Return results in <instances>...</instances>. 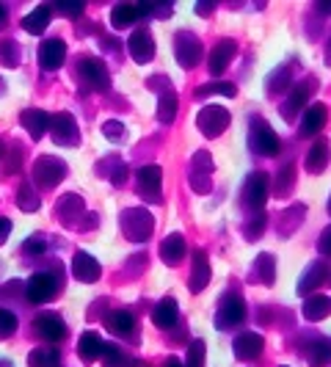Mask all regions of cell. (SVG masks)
I'll return each instance as SVG.
<instances>
[{
	"mask_svg": "<svg viewBox=\"0 0 331 367\" xmlns=\"http://www.w3.org/2000/svg\"><path fill=\"white\" fill-rule=\"evenodd\" d=\"M331 312V299L326 296H309V299L304 301V318L306 321H323L326 315Z\"/></svg>",
	"mask_w": 331,
	"mask_h": 367,
	"instance_id": "cell-26",
	"label": "cell"
},
{
	"mask_svg": "<svg viewBox=\"0 0 331 367\" xmlns=\"http://www.w3.org/2000/svg\"><path fill=\"white\" fill-rule=\"evenodd\" d=\"M125 174H127V168H116V174H113V185H122L125 182Z\"/></svg>",
	"mask_w": 331,
	"mask_h": 367,
	"instance_id": "cell-48",
	"label": "cell"
},
{
	"mask_svg": "<svg viewBox=\"0 0 331 367\" xmlns=\"http://www.w3.org/2000/svg\"><path fill=\"white\" fill-rule=\"evenodd\" d=\"M196 125L199 130L204 135H221L227 130V125H230V111L227 108H221V105H207V108H201L196 116Z\"/></svg>",
	"mask_w": 331,
	"mask_h": 367,
	"instance_id": "cell-3",
	"label": "cell"
},
{
	"mask_svg": "<svg viewBox=\"0 0 331 367\" xmlns=\"http://www.w3.org/2000/svg\"><path fill=\"white\" fill-rule=\"evenodd\" d=\"M265 348V340L257 332H243L235 340V354L240 362H254Z\"/></svg>",
	"mask_w": 331,
	"mask_h": 367,
	"instance_id": "cell-10",
	"label": "cell"
},
{
	"mask_svg": "<svg viewBox=\"0 0 331 367\" xmlns=\"http://www.w3.org/2000/svg\"><path fill=\"white\" fill-rule=\"evenodd\" d=\"M105 326H108V332H113L116 337H125V334L132 332V326H135V318H132L127 309H116V312H111V315H108Z\"/></svg>",
	"mask_w": 331,
	"mask_h": 367,
	"instance_id": "cell-25",
	"label": "cell"
},
{
	"mask_svg": "<svg viewBox=\"0 0 331 367\" xmlns=\"http://www.w3.org/2000/svg\"><path fill=\"white\" fill-rule=\"evenodd\" d=\"M14 332H17V318H14V312L0 309V340L11 337Z\"/></svg>",
	"mask_w": 331,
	"mask_h": 367,
	"instance_id": "cell-39",
	"label": "cell"
},
{
	"mask_svg": "<svg viewBox=\"0 0 331 367\" xmlns=\"http://www.w3.org/2000/svg\"><path fill=\"white\" fill-rule=\"evenodd\" d=\"M77 75L94 92H108L111 89V75H108V69L99 58H83L80 67H77Z\"/></svg>",
	"mask_w": 331,
	"mask_h": 367,
	"instance_id": "cell-4",
	"label": "cell"
},
{
	"mask_svg": "<svg viewBox=\"0 0 331 367\" xmlns=\"http://www.w3.org/2000/svg\"><path fill=\"white\" fill-rule=\"evenodd\" d=\"M20 125L33 135V141L36 138H42V135L50 130V116L44 113V111H23V116H20Z\"/></svg>",
	"mask_w": 331,
	"mask_h": 367,
	"instance_id": "cell-19",
	"label": "cell"
},
{
	"mask_svg": "<svg viewBox=\"0 0 331 367\" xmlns=\"http://www.w3.org/2000/svg\"><path fill=\"white\" fill-rule=\"evenodd\" d=\"M8 232H11V221L6 216H0V243L8 237Z\"/></svg>",
	"mask_w": 331,
	"mask_h": 367,
	"instance_id": "cell-47",
	"label": "cell"
},
{
	"mask_svg": "<svg viewBox=\"0 0 331 367\" xmlns=\"http://www.w3.org/2000/svg\"><path fill=\"white\" fill-rule=\"evenodd\" d=\"M102 359H105V367H135L127 354H122L119 348H113V345H105V354H102Z\"/></svg>",
	"mask_w": 331,
	"mask_h": 367,
	"instance_id": "cell-33",
	"label": "cell"
},
{
	"mask_svg": "<svg viewBox=\"0 0 331 367\" xmlns=\"http://www.w3.org/2000/svg\"><path fill=\"white\" fill-rule=\"evenodd\" d=\"M323 279H326V266H323V263H312V266H309V270L301 276V282H298L296 290L301 293V296H306L309 290L320 287V282H323Z\"/></svg>",
	"mask_w": 331,
	"mask_h": 367,
	"instance_id": "cell-27",
	"label": "cell"
},
{
	"mask_svg": "<svg viewBox=\"0 0 331 367\" xmlns=\"http://www.w3.org/2000/svg\"><path fill=\"white\" fill-rule=\"evenodd\" d=\"M329 213H331V201H329Z\"/></svg>",
	"mask_w": 331,
	"mask_h": 367,
	"instance_id": "cell-54",
	"label": "cell"
},
{
	"mask_svg": "<svg viewBox=\"0 0 331 367\" xmlns=\"http://www.w3.org/2000/svg\"><path fill=\"white\" fill-rule=\"evenodd\" d=\"M246 318V304L240 296H224L221 304H218V315H216V326L218 329H232V326H237L240 321Z\"/></svg>",
	"mask_w": 331,
	"mask_h": 367,
	"instance_id": "cell-5",
	"label": "cell"
},
{
	"mask_svg": "<svg viewBox=\"0 0 331 367\" xmlns=\"http://www.w3.org/2000/svg\"><path fill=\"white\" fill-rule=\"evenodd\" d=\"M329 122V108L323 102H315L304 111V119H301V135H318Z\"/></svg>",
	"mask_w": 331,
	"mask_h": 367,
	"instance_id": "cell-14",
	"label": "cell"
},
{
	"mask_svg": "<svg viewBox=\"0 0 331 367\" xmlns=\"http://www.w3.org/2000/svg\"><path fill=\"white\" fill-rule=\"evenodd\" d=\"M254 270H257V279H263L265 285H270L273 282V260H270V254H260Z\"/></svg>",
	"mask_w": 331,
	"mask_h": 367,
	"instance_id": "cell-38",
	"label": "cell"
},
{
	"mask_svg": "<svg viewBox=\"0 0 331 367\" xmlns=\"http://www.w3.org/2000/svg\"><path fill=\"white\" fill-rule=\"evenodd\" d=\"M265 199H268V177L263 171H254L243 185V204L249 210H263Z\"/></svg>",
	"mask_w": 331,
	"mask_h": 367,
	"instance_id": "cell-6",
	"label": "cell"
},
{
	"mask_svg": "<svg viewBox=\"0 0 331 367\" xmlns=\"http://www.w3.org/2000/svg\"><path fill=\"white\" fill-rule=\"evenodd\" d=\"M105 135L111 141H119V138H125V127L119 122H105Z\"/></svg>",
	"mask_w": 331,
	"mask_h": 367,
	"instance_id": "cell-42",
	"label": "cell"
},
{
	"mask_svg": "<svg viewBox=\"0 0 331 367\" xmlns=\"http://www.w3.org/2000/svg\"><path fill=\"white\" fill-rule=\"evenodd\" d=\"M25 251H28V254H39V251H44V243H42V237H28V240H25Z\"/></svg>",
	"mask_w": 331,
	"mask_h": 367,
	"instance_id": "cell-45",
	"label": "cell"
},
{
	"mask_svg": "<svg viewBox=\"0 0 331 367\" xmlns=\"http://www.w3.org/2000/svg\"><path fill=\"white\" fill-rule=\"evenodd\" d=\"M249 144L257 155H279L282 144H279V135L270 130V125L263 119H254L251 122V135H249Z\"/></svg>",
	"mask_w": 331,
	"mask_h": 367,
	"instance_id": "cell-1",
	"label": "cell"
},
{
	"mask_svg": "<svg viewBox=\"0 0 331 367\" xmlns=\"http://www.w3.org/2000/svg\"><path fill=\"white\" fill-rule=\"evenodd\" d=\"M33 332L39 334L42 340H47V342H61L66 337V323L56 315H42L33 323Z\"/></svg>",
	"mask_w": 331,
	"mask_h": 367,
	"instance_id": "cell-16",
	"label": "cell"
},
{
	"mask_svg": "<svg viewBox=\"0 0 331 367\" xmlns=\"http://www.w3.org/2000/svg\"><path fill=\"white\" fill-rule=\"evenodd\" d=\"M58 287H61L58 276H53V273H36V276L28 279L25 299L33 301V304H47L50 299H56Z\"/></svg>",
	"mask_w": 331,
	"mask_h": 367,
	"instance_id": "cell-2",
	"label": "cell"
},
{
	"mask_svg": "<svg viewBox=\"0 0 331 367\" xmlns=\"http://www.w3.org/2000/svg\"><path fill=\"white\" fill-rule=\"evenodd\" d=\"M56 11H61V14H80L83 3L80 0H75V3H56Z\"/></svg>",
	"mask_w": 331,
	"mask_h": 367,
	"instance_id": "cell-44",
	"label": "cell"
},
{
	"mask_svg": "<svg viewBox=\"0 0 331 367\" xmlns=\"http://www.w3.org/2000/svg\"><path fill=\"white\" fill-rule=\"evenodd\" d=\"M210 282V266H207V257L204 251H194V273H191V290L201 293Z\"/></svg>",
	"mask_w": 331,
	"mask_h": 367,
	"instance_id": "cell-23",
	"label": "cell"
},
{
	"mask_svg": "<svg viewBox=\"0 0 331 367\" xmlns=\"http://www.w3.org/2000/svg\"><path fill=\"white\" fill-rule=\"evenodd\" d=\"M331 362V340H320L309 348V367H326Z\"/></svg>",
	"mask_w": 331,
	"mask_h": 367,
	"instance_id": "cell-31",
	"label": "cell"
},
{
	"mask_svg": "<svg viewBox=\"0 0 331 367\" xmlns=\"http://www.w3.org/2000/svg\"><path fill=\"white\" fill-rule=\"evenodd\" d=\"M0 58H3V61H17V47H14V42H3V44H0Z\"/></svg>",
	"mask_w": 331,
	"mask_h": 367,
	"instance_id": "cell-43",
	"label": "cell"
},
{
	"mask_svg": "<svg viewBox=\"0 0 331 367\" xmlns=\"http://www.w3.org/2000/svg\"><path fill=\"white\" fill-rule=\"evenodd\" d=\"M318 249H320L323 254H331V227L323 235H320V240H318Z\"/></svg>",
	"mask_w": 331,
	"mask_h": 367,
	"instance_id": "cell-46",
	"label": "cell"
},
{
	"mask_svg": "<svg viewBox=\"0 0 331 367\" xmlns=\"http://www.w3.org/2000/svg\"><path fill=\"white\" fill-rule=\"evenodd\" d=\"M132 23H138V8H135V6H127V3L113 6V11H111V25H113L116 31L130 28Z\"/></svg>",
	"mask_w": 331,
	"mask_h": 367,
	"instance_id": "cell-28",
	"label": "cell"
},
{
	"mask_svg": "<svg viewBox=\"0 0 331 367\" xmlns=\"http://www.w3.org/2000/svg\"><path fill=\"white\" fill-rule=\"evenodd\" d=\"M72 273H75V279H77V282L92 285V282H97L99 279V263L92 257V254L77 251V254H75V260H72Z\"/></svg>",
	"mask_w": 331,
	"mask_h": 367,
	"instance_id": "cell-17",
	"label": "cell"
},
{
	"mask_svg": "<svg viewBox=\"0 0 331 367\" xmlns=\"http://www.w3.org/2000/svg\"><path fill=\"white\" fill-rule=\"evenodd\" d=\"M64 171L66 166L61 161H56V158H42V161L33 166V177L39 180V185L53 188V185H58V182L64 180Z\"/></svg>",
	"mask_w": 331,
	"mask_h": 367,
	"instance_id": "cell-8",
	"label": "cell"
},
{
	"mask_svg": "<svg viewBox=\"0 0 331 367\" xmlns=\"http://www.w3.org/2000/svg\"><path fill=\"white\" fill-rule=\"evenodd\" d=\"M177 315H180L177 301L163 299V301H158V306L152 309V323H155L158 329H171V326L177 323Z\"/></svg>",
	"mask_w": 331,
	"mask_h": 367,
	"instance_id": "cell-20",
	"label": "cell"
},
{
	"mask_svg": "<svg viewBox=\"0 0 331 367\" xmlns=\"http://www.w3.org/2000/svg\"><path fill=\"white\" fill-rule=\"evenodd\" d=\"M326 166H329V141L320 138V141L312 144V149H309V155H306V171L318 174V171H323Z\"/></svg>",
	"mask_w": 331,
	"mask_h": 367,
	"instance_id": "cell-21",
	"label": "cell"
},
{
	"mask_svg": "<svg viewBox=\"0 0 331 367\" xmlns=\"http://www.w3.org/2000/svg\"><path fill=\"white\" fill-rule=\"evenodd\" d=\"M47 25H50V6H36L31 14L23 20V28L28 31V34L39 36L47 31Z\"/></svg>",
	"mask_w": 331,
	"mask_h": 367,
	"instance_id": "cell-22",
	"label": "cell"
},
{
	"mask_svg": "<svg viewBox=\"0 0 331 367\" xmlns=\"http://www.w3.org/2000/svg\"><path fill=\"white\" fill-rule=\"evenodd\" d=\"M50 130H53V138H56V144H61V147H72V144H77V122L72 119V113H56L53 119H50Z\"/></svg>",
	"mask_w": 331,
	"mask_h": 367,
	"instance_id": "cell-7",
	"label": "cell"
},
{
	"mask_svg": "<svg viewBox=\"0 0 331 367\" xmlns=\"http://www.w3.org/2000/svg\"><path fill=\"white\" fill-rule=\"evenodd\" d=\"M161 185H163V171H161V166H144L138 171V194L141 197H149L152 201H158Z\"/></svg>",
	"mask_w": 331,
	"mask_h": 367,
	"instance_id": "cell-13",
	"label": "cell"
},
{
	"mask_svg": "<svg viewBox=\"0 0 331 367\" xmlns=\"http://www.w3.org/2000/svg\"><path fill=\"white\" fill-rule=\"evenodd\" d=\"M213 11V3H199L196 6V14H210Z\"/></svg>",
	"mask_w": 331,
	"mask_h": 367,
	"instance_id": "cell-49",
	"label": "cell"
},
{
	"mask_svg": "<svg viewBox=\"0 0 331 367\" xmlns=\"http://www.w3.org/2000/svg\"><path fill=\"white\" fill-rule=\"evenodd\" d=\"M182 367H204V340H194L188 348V359Z\"/></svg>",
	"mask_w": 331,
	"mask_h": 367,
	"instance_id": "cell-37",
	"label": "cell"
},
{
	"mask_svg": "<svg viewBox=\"0 0 331 367\" xmlns=\"http://www.w3.org/2000/svg\"><path fill=\"white\" fill-rule=\"evenodd\" d=\"M329 64H331V42H329Z\"/></svg>",
	"mask_w": 331,
	"mask_h": 367,
	"instance_id": "cell-53",
	"label": "cell"
},
{
	"mask_svg": "<svg viewBox=\"0 0 331 367\" xmlns=\"http://www.w3.org/2000/svg\"><path fill=\"white\" fill-rule=\"evenodd\" d=\"M174 116H177V94H174V92H166L163 97H161V102H158V119H161L163 125H171Z\"/></svg>",
	"mask_w": 331,
	"mask_h": 367,
	"instance_id": "cell-32",
	"label": "cell"
},
{
	"mask_svg": "<svg viewBox=\"0 0 331 367\" xmlns=\"http://www.w3.org/2000/svg\"><path fill=\"white\" fill-rule=\"evenodd\" d=\"M174 53H177V61H180L182 67L191 69L199 58H201V44H199V39L194 34H185V31H182V34H177Z\"/></svg>",
	"mask_w": 331,
	"mask_h": 367,
	"instance_id": "cell-11",
	"label": "cell"
},
{
	"mask_svg": "<svg viewBox=\"0 0 331 367\" xmlns=\"http://www.w3.org/2000/svg\"><path fill=\"white\" fill-rule=\"evenodd\" d=\"M80 356H83V362H97L99 356H102V351H105V342L99 340L97 332H86L80 337Z\"/></svg>",
	"mask_w": 331,
	"mask_h": 367,
	"instance_id": "cell-24",
	"label": "cell"
},
{
	"mask_svg": "<svg viewBox=\"0 0 331 367\" xmlns=\"http://www.w3.org/2000/svg\"><path fill=\"white\" fill-rule=\"evenodd\" d=\"M17 207L25 210V213L39 210V199H36V194H33L31 182H23V185H20V199H17Z\"/></svg>",
	"mask_w": 331,
	"mask_h": 367,
	"instance_id": "cell-35",
	"label": "cell"
},
{
	"mask_svg": "<svg viewBox=\"0 0 331 367\" xmlns=\"http://www.w3.org/2000/svg\"><path fill=\"white\" fill-rule=\"evenodd\" d=\"M3 17H6V11H3V6H0V20H3Z\"/></svg>",
	"mask_w": 331,
	"mask_h": 367,
	"instance_id": "cell-52",
	"label": "cell"
},
{
	"mask_svg": "<svg viewBox=\"0 0 331 367\" xmlns=\"http://www.w3.org/2000/svg\"><path fill=\"white\" fill-rule=\"evenodd\" d=\"M199 97H207V94H224V97H235L237 94V86L235 83H207L196 92Z\"/></svg>",
	"mask_w": 331,
	"mask_h": 367,
	"instance_id": "cell-36",
	"label": "cell"
},
{
	"mask_svg": "<svg viewBox=\"0 0 331 367\" xmlns=\"http://www.w3.org/2000/svg\"><path fill=\"white\" fill-rule=\"evenodd\" d=\"M185 251H188V246H185V237L182 235H168L163 243H161V257H163V263L168 266H177V263H182V257H185Z\"/></svg>",
	"mask_w": 331,
	"mask_h": 367,
	"instance_id": "cell-18",
	"label": "cell"
},
{
	"mask_svg": "<svg viewBox=\"0 0 331 367\" xmlns=\"http://www.w3.org/2000/svg\"><path fill=\"white\" fill-rule=\"evenodd\" d=\"M61 356L56 348H33L28 354V367H58Z\"/></svg>",
	"mask_w": 331,
	"mask_h": 367,
	"instance_id": "cell-30",
	"label": "cell"
},
{
	"mask_svg": "<svg viewBox=\"0 0 331 367\" xmlns=\"http://www.w3.org/2000/svg\"><path fill=\"white\" fill-rule=\"evenodd\" d=\"M263 227H265V216L251 218V224L246 227V237H260V235H263Z\"/></svg>",
	"mask_w": 331,
	"mask_h": 367,
	"instance_id": "cell-41",
	"label": "cell"
},
{
	"mask_svg": "<svg viewBox=\"0 0 331 367\" xmlns=\"http://www.w3.org/2000/svg\"><path fill=\"white\" fill-rule=\"evenodd\" d=\"M163 367H182V362L177 359V356H171V359H166V365Z\"/></svg>",
	"mask_w": 331,
	"mask_h": 367,
	"instance_id": "cell-50",
	"label": "cell"
},
{
	"mask_svg": "<svg viewBox=\"0 0 331 367\" xmlns=\"http://www.w3.org/2000/svg\"><path fill=\"white\" fill-rule=\"evenodd\" d=\"M293 185V166H285V171L279 174V182H276V194H287Z\"/></svg>",
	"mask_w": 331,
	"mask_h": 367,
	"instance_id": "cell-40",
	"label": "cell"
},
{
	"mask_svg": "<svg viewBox=\"0 0 331 367\" xmlns=\"http://www.w3.org/2000/svg\"><path fill=\"white\" fill-rule=\"evenodd\" d=\"M64 58H66L64 39H47V42L39 47V64H42V69H47V72L61 67Z\"/></svg>",
	"mask_w": 331,
	"mask_h": 367,
	"instance_id": "cell-12",
	"label": "cell"
},
{
	"mask_svg": "<svg viewBox=\"0 0 331 367\" xmlns=\"http://www.w3.org/2000/svg\"><path fill=\"white\" fill-rule=\"evenodd\" d=\"M285 89H293V86H290V69L287 67H282L279 72H273V75L268 77V92H270V94L285 92Z\"/></svg>",
	"mask_w": 331,
	"mask_h": 367,
	"instance_id": "cell-34",
	"label": "cell"
},
{
	"mask_svg": "<svg viewBox=\"0 0 331 367\" xmlns=\"http://www.w3.org/2000/svg\"><path fill=\"white\" fill-rule=\"evenodd\" d=\"M127 47H130L132 61H138V64H146V61L155 58V39H152V34H149L146 28H138V31L130 36Z\"/></svg>",
	"mask_w": 331,
	"mask_h": 367,
	"instance_id": "cell-9",
	"label": "cell"
},
{
	"mask_svg": "<svg viewBox=\"0 0 331 367\" xmlns=\"http://www.w3.org/2000/svg\"><path fill=\"white\" fill-rule=\"evenodd\" d=\"M309 94H312V80L293 86V94H290V100H287V105H285V116L290 119L296 111H301V108L306 105V100H309Z\"/></svg>",
	"mask_w": 331,
	"mask_h": 367,
	"instance_id": "cell-29",
	"label": "cell"
},
{
	"mask_svg": "<svg viewBox=\"0 0 331 367\" xmlns=\"http://www.w3.org/2000/svg\"><path fill=\"white\" fill-rule=\"evenodd\" d=\"M318 11H323V14H331V3H318Z\"/></svg>",
	"mask_w": 331,
	"mask_h": 367,
	"instance_id": "cell-51",
	"label": "cell"
},
{
	"mask_svg": "<svg viewBox=\"0 0 331 367\" xmlns=\"http://www.w3.org/2000/svg\"><path fill=\"white\" fill-rule=\"evenodd\" d=\"M235 53H237V44H235L232 39H221V42L210 50V58H207L210 72H213V75H224V69L230 67V61L235 58Z\"/></svg>",
	"mask_w": 331,
	"mask_h": 367,
	"instance_id": "cell-15",
	"label": "cell"
}]
</instances>
